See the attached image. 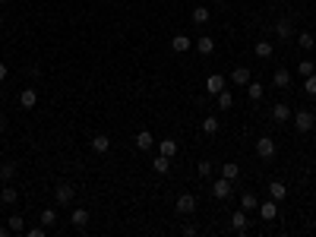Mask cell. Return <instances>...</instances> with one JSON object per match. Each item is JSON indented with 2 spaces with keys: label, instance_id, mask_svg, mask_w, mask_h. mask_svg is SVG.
<instances>
[{
  "label": "cell",
  "instance_id": "21",
  "mask_svg": "<svg viewBox=\"0 0 316 237\" xmlns=\"http://www.w3.org/2000/svg\"><path fill=\"white\" fill-rule=\"evenodd\" d=\"M19 199V193H16V187H10L6 184L3 190H0V202H3V206H13V202Z\"/></svg>",
  "mask_w": 316,
  "mask_h": 237
},
{
  "label": "cell",
  "instance_id": "30",
  "mask_svg": "<svg viewBox=\"0 0 316 237\" xmlns=\"http://www.w3.org/2000/svg\"><path fill=\"white\" fill-rule=\"evenodd\" d=\"M253 51H256V57H272V42H256V47H253Z\"/></svg>",
  "mask_w": 316,
  "mask_h": 237
},
{
  "label": "cell",
  "instance_id": "34",
  "mask_svg": "<svg viewBox=\"0 0 316 237\" xmlns=\"http://www.w3.org/2000/svg\"><path fill=\"white\" fill-rule=\"evenodd\" d=\"M297 73H300V76H310V73H316V64H313V60H300Z\"/></svg>",
  "mask_w": 316,
  "mask_h": 237
},
{
  "label": "cell",
  "instance_id": "41",
  "mask_svg": "<svg viewBox=\"0 0 316 237\" xmlns=\"http://www.w3.org/2000/svg\"><path fill=\"white\" fill-rule=\"evenodd\" d=\"M0 3H6V0H0Z\"/></svg>",
  "mask_w": 316,
  "mask_h": 237
},
{
  "label": "cell",
  "instance_id": "3",
  "mask_svg": "<svg viewBox=\"0 0 316 237\" xmlns=\"http://www.w3.org/2000/svg\"><path fill=\"white\" fill-rule=\"evenodd\" d=\"M73 196H76V187H73V184H57V190H54V199H57V206H70Z\"/></svg>",
  "mask_w": 316,
  "mask_h": 237
},
{
  "label": "cell",
  "instance_id": "33",
  "mask_svg": "<svg viewBox=\"0 0 316 237\" xmlns=\"http://www.w3.org/2000/svg\"><path fill=\"white\" fill-rule=\"evenodd\" d=\"M247 95H250V101H259L263 98V86L259 83H247Z\"/></svg>",
  "mask_w": 316,
  "mask_h": 237
},
{
  "label": "cell",
  "instance_id": "5",
  "mask_svg": "<svg viewBox=\"0 0 316 237\" xmlns=\"http://www.w3.org/2000/svg\"><path fill=\"white\" fill-rule=\"evenodd\" d=\"M177 212L193 215V212H196V196H193V193H180L177 196Z\"/></svg>",
  "mask_w": 316,
  "mask_h": 237
},
{
  "label": "cell",
  "instance_id": "8",
  "mask_svg": "<svg viewBox=\"0 0 316 237\" xmlns=\"http://www.w3.org/2000/svg\"><path fill=\"white\" fill-rule=\"evenodd\" d=\"M259 215H263L266 221H275V218H278V202H275V199L259 202Z\"/></svg>",
  "mask_w": 316,
  "mask_h": 237
},
{
  "label": "cell",
  "instance_id": "6",
  "mask_svg": "<svg viewBox=\"0 0 316 237\" xmlns=\"http://www.w3.org/2000/svg\"><path fill=\"white\" fill-rule=\"evenodd\" d=\"M275 35H278L281 38V42H288V38H291V35H297V32H294V22H291V19H278V22H275Z\"/></svg>",
  "mask_w": 316,
  "mask_h": 237
},
{
  "label": "cell",
  "instance_id": "12",
  "mask_svg": "<svg viewBox=\"0 0 316 237\" xmlns=\"http://www.w3.org/2000/svg\"><path fill=\"white\" fill-rule=\"evenodd\" d=\"M288 196V187L281 184V180H272V184H269V199H275V202H281Z\"/></svg>",
  "mask_w": 316,
  "mask_h": 237
},
{
  "label": "cell",
  "instance_id": "2",
  "mask_svg": "<svg viewBox=\"0 0 316 237\" xmlns=\"http://www.w3.org/2000/svg\"><path fill=\"white\" fill-rule=\"evenodd\" d=\"M256 155H259L263 161H272V158H275V139H272V136H259V139H256Z\"/></svg>",
  "mask_w": 316,
  "mask_h": 237
},
{
  "label": "cell",
  "instance_id": "27",
  "mask_svg": "<svg viewBox=\"0 0 316 237\" xmlns=\"http://www.w3.org/2000/svg\"><path fill=\"white\" fill-rule=\"evenodd\" d=\"M193 22H196V25L209 22V6H193Z\"/></svg>",
  "mask_w": 316,
  "mask_h": 237
},
{
  "label": "cell",
  "instance_id": "29",
  "mask_svg": "<svg viewBox=\"0 0 316 237\" xmlns=\"http://www.w3.org/2000/svg\"><path fill=\"white\" fill-rule=\"evenodd\" d=\"M0 177H3L6 184H10V180L16 177V165H13V161H6V165H0Z\"/></svg>",
  "mask_w": 316,
  "mask_h": 237
},
{
  "label": "cell",
  "instance_id": "25",
  "mask_svg": "<svg viewBox=\"0 0 316 237\" xmlns=\"http://www.w3.org/2000/svg\"><path fill=\"white\" fill-rule=\"evenodd\" d=\"M272 83L278 86V89H288V86H291V73H288V70H275Z\"/></svg>",
  "mask_w": 316,
  "mask_h": 237
},
{
  "label": "cell",
  "instance_id": "22",
  "mask_svg": "<svg viewBox=\"0 0 316 237\" xmlns=\"http://www.w3.org/2000/svg\"><path fill=\"white\" fill-rule=\"evenodd\" d=\"M158 155L174 158V155H177V142H174V139H161V142H158Z\"/></svg>",
  "mask_w": 316,
  "mask_h": 237
},
{
  "label": "cell",
  "instance_id": "18",
  "mask_svg": "<svg viewBox=\"0 0 316 237\" xmlns=\"http://www.w3.org/2000/svg\"><path fill=\"white\" fill-rule=\"evenodd\" d=\"M196 51H199V54H212V51H215V38H212V35H199V38H196Z\"/></svg>",
  "mask_w": 316,
  "mask_h": 237
},
{
  "label": "cell",
  "instance_id": "24",
  "mask_svg": "<svg viewBox=\"0 0 316 237\" xmlns=\"http://www.w3.org/2000/svg\"><path fill=\"white\" fill-rule=\"evenodd\" d=\"M218 130H221L218 117H212V114H209V117H203V133H209V136H215Z\"/></svg>",
  "mask_w": 316,
  "mask_h": 237
},
{
  "label": "cell",
  "instance_id": "14",
  "mask_svg": "<svg viewBox=\"0 0 316 237\" xmlns=\"http://www.w3.org/2000/svg\"><path fill=\"white\" fill-rule=\"evenodd\" d=\"M92 149H95L98 155H105L107 149H111V136H105V133H95V136H92Z\"/></svg>",
  "mask_w": 316,
  "mask_h": 237
},
{
  "label": "cell",
  "instance_id": "31",
  "mask_svg": "<svg viewBox=\"0 0 316 237\" xmlns=\"http://www.w3.org/2000/svg\"><path fill=\"white\" fill-rule=\"evenodd\" d=\"M6 228H10V231H25V218H22V215H10V225H6Z\"/></svg>",
  "mask_w": 316,
  "mask_h": 237
},
{
  "label": "cell",
  "instance_id": "28",
  "mask_svg": "<svg viewBox=\"0 0 316 237\" xmlns=\"http://www.w3.org/2000/svg\"><path fill=\"white\" fill-rule=\"evenodd\" d=\"M297 44L304 47V51H313V44H316V38L310 35V32H297Z\"/></svg>",
  "mask_w": 316,
  "mask_h": 237
},
{
  "label": "cell",
  "instance_id": "7",
  "mask_svg": "<svg viewBox=\"0 0 316 237\" xmlns=\"http://www.w3.org/2000/svg\"><path fill=\"white\" fill-rule=\"evenodd\" d=\"M231 228H234L237 234H247V228H250V218H247L244 209H237V212L231 215Z\"/></svg>",
  "mask_w": 316,
  "mask_h": 237
},
{
  "label": "cell",
  "instance_id": "32",
  "mask_svg": "<svg viewBox=\"0 0 316 237\" xmlns=\"http://www.w3.org/2000/svg\"><path fill=\"white\" fill-rule=\"evenodd\" d=\"M42 225H44V228L57 225V212H54V209H42Z\"/></svg>",
  "mask_w": 316,
  "mask_h": 237
},
{
  "label": "cell",
  "instance_id": "13",
  "mask_svg": "<svg viewBox=\"0 0 316 237\" xmlns=\"http://www.w3.org/2000/svg\"><path fill=\"white\" fill-rule=\"evenodd\" d=\"M221 89H225V76H218V73H212V76L206 79V92H209V95H218Z\"/></svg>",
  "mask_w": 316,
  "mask_h": 237
},
{
  "label": "cell",
  "instance_id": "26",
  "mask_svg": "<svg viewBox=\"0 0 316 237\" xmlns=\"http://www.w3.org/2000/svg\"><path fill=\"white\" fill-rule=\"evenodd\" d=\"M215 101H218V108H221V111H228V108L234 105V95L228 92V89H221L218 95H215Z\"/></svg>",
  "mask_w": 316,
  "mask_h": 237
},
{
  "label": "cell",
  "instance_id": "35",
  "mask_svg": "<svg viewBox=\"0 0 316 237\" xmlns=\"http://www.w3.org/2000/svg\"><path fill=\"white\" fill-rule=\"evenodd\" d=\"M304 92H307V95H316V73L304 76Z\"/></svg>",
  "mask_w": 316,
  "mask_h": 237
},
{
  "label": "cell",
  "instance_id": "15",
  "mask_svg": "<svg viewBox=\"0 0 316 237\" xmlns=\"http://www.w3.org/2000/svg\"><path fill=\"white\" fill-rule=\"evenodd\" d=\"M231 83H234V86H247V83H250V70H247V66H234Z\"/></svg>",
  "mask_w": 316,
  "mask_h": 237
},
{
  "label": "cell",
  "instance_id": "11",
  "mask_svg": "<svg viewBox=\"0 0 316 237\" xmlns=\"http://www.w3.org/2000/svg\"><path fill=\"white\" fill-rule=\"evenodd\" d=\"M190 47H193L190 35H174V38H171V51H177V54H187Z\"/></svg>",
  "mask_w": 316,
  "mask_h": 237
},
{
  "label": "cell",
  "instance_id": "10",
  "mask_svg": "<svg viewBox=\"0 0 316 237\" xmlns=\"http://www.w3.org/2000/svg\"><path fill=\"white\" fill-rule=\"evenodd\" d=\"M152 146H155V136H152L149 130H139L136 133V149H139V152H149Z\"/></svg>",
  "mask_w": 316,
  "mask_h": 237
},
{
  "label": "cell",
  "instance_id": "19",
  "mask_svg": "<svg viewBox=\"0 0 316 237\" xmlns=\"http://www.w3.org/2000/svg\"><path fill=\"white\" fill-rule=\"evenodd\" d=\"M70 221H73V228H85L89 225V212H85V209H73Z\"/></svg>",
  "mask_w": 316,
  "mask_h": 237
},
{
  "label": "cell",
  "instance_id": "37",
  "mask_svg": "<svg viewBox=\"0 0 316 237\" xmlns=\"http://www.w3.org/2000/svg\"><path fill=\"white\" fill-rule=\"evenodd\" d=\"M196 231H199L196 225H184V234H187V237H193V234H196Z\"/></svg>",
  "mask_w": 316,
  "mask_h": 237
},
{
  "label": "cell",
  "instance_id": "16",
  "mask_svg": "<svg viewBox=\"0 0 316 237\" xmlns=\"http://www.w3.org/2000/svg\"><path fill=\"white\" fill-rule=\"evenodd\" d=\"M221 177L237 180L240 177V165H237V161H225V165H221Z\"/></svg>",
  "mask_w": 316,
  "mask_h": 237
},
{
  "label": "cell",
  "instance_id": "20",
  "mask_svg": "<svg viewBox=\"0 0 316 237\" xmlns=\"http://www.w3.org/2000/svg\"><path fill=\"white\" fill-rule=\"evenodd\" d=\"M288 117H291V108H288V105H275L272 108V120H275V124H285Z\"/></svg>",
  "mask_w": 316,
  "mask_h": 237
},
{
  "label": "cell",
  "instance_id": "4",
  "mask_svg": "<svg viewBox=\"0 0 316 237\" xmlns=\"http://www.w3.org/2000/svg\"><path fill=\"white\" fill-rule=\"evenodd\" d=\"M231 187H234V180H228V177L212 180V196L215 199H228V196H231Z\"/></svg>",
  "mask_w": 316,
  "mask_h": 237
},
{
  "label": "cell",
  "instance_id": "38",
  "mask_svg": "<svg viewBox=\"0 0 316 237\" xmlns=\"http://www.w3.org/2000/svg\"><path fill=\"white\" fill-rule=\"evenodd\" d=\"M29 237H44V225H42V228H32Z\"/></svg>",
  "mask_w": 316,
  "mask_h": 237
},
{
  "label": "cell",
  "instance_id": "9",
  "mask_svg": "<svg viewBox=\"0 0 316 237\" xmlns=\"http://www.w3.org/2000/svg\"><path fill=\"white\" fill-rule=\"evenodd\" d=\"M19 105H22V108H35V105H38V92H35V86H29V89L19 92Z\"/></svg>",
  "mask_w": 316,
  "mask_h": 237
},
{
  "label": "cell",
  "instance_id": "39",
  "mask_svg": "<svg viewBox=\"0 0 316 237\" xmlns=\"http://www.w3.org/2000/svg\"><path fill=\"white\" fill-rule=\"evenodd\" d=\"M3 79H6V64L0 60V83H3Z\"/></svg>",
  "mask_w": 316,
  "mask_h": 237
},
{
  "label": "cell",
  "instance_id": "17",
  "mask_svg": "<svg viewBox=\"0 0 316 237\" xmlns=\"http://www.w3.org/2000/svg\"><path fill=\"white\" fill-rule=\"evenodd\" d=\"M240 209H244V212H256V209H259L256 193H244V196H240Z\"/></svg>",
  "mask_w": 316,
  "mask_h": 237
},
{
  "label": "cell",
  "instance_id": "1",
  "mask_svg": "<svg viewBox=\"0 0 316 237\" xmlns=\"http://www.w3.org/2000/svg\"><path fill=\"white\" fill-rule=\"evenodd\" d=\"M294 127H297V133H310L316 127V114L313 111H294Z\"/></svg>",
  "mask_w": 316,
  "mask_h": 237
},
{
  "label": "cell",
  "instance_id": "23",
  "mask_svg": "<svg viewBox=\"0 0 316 237\" xmlns=\"http://www.w3.org/2000/svg\"><path fill=\"white\" fill-rule=\"evenodd\" d=\"M152 171L155 174H168L171 171V158H168V155H158V158L152 161Z\"/></svg>",
  "mask_w": 316,
  "mask_h": 237
},
{
  "label": "cell",
  "instance_id": "36",
  "mask_svg": "<svg viewBox=\"0 0 316 237\" xmlns=\"http://www.w3.org/2000/svg\"><path fill=\"white\" fill-rule=\"evenodd\" d=\"M196 174H199V177H212V161H199Z\"/></svg>",
  "mask_w": 316,
  "mask_h": 237
},
{
  "label": "cell",
  "instance_id": "40",
  "mask_svg": "<svg viewBox=\"0 0 316 237\" xmlns=\"http://www.w3.org/2000/svg\"><path fill=\"white\" fill-rule=\"evenodd\" d=\"M0 29H3V19H0Z\"/></svg>",
  "mask_w": 316,
  "mask_h": 237
}]
</instances>
